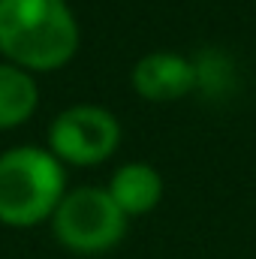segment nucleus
<instances>
[{
	"mask_svg": "<svg viewBox=\"0 0 256 259\" xmlns=\"http://www.w3.org/2000/svg\"><path fill=\"white\" fill-rule=\"evenodd\" d=\"M78 49L66 0H0V52L21 69H58Z\"/></svg>",
	"mask_w": 256,
	"mask_h": 259,
	"instance_id": "1",
	"label": "nucleus"
},
{
	"mask_svg": "<svg viewBox=\"0 0 256 259\" xmlns=\"http://www.w3.org/2000/svg\"><path fill=\"white\" fill-rule=\"evenodd\" d=\"M61 160L39 148H12L0 154V223L36 226L52 217L64 199Z\"/></svg>",
	"mask_w": 256,
	"mask_h": 259,
	"instance_id": "2",
	"label": "nucleus"
},
{
	"mask_svg": "<svg viewBox=\"0 0 256 259\" xmlns=\"http://www.w3.org/2000/svg\"><path fill=\"white\" fill-rule=\"evenodd\" d=\"M52 217L58 241L75 253H103L127 232V214L118 208L109 190L100 187L66 193Z\"/></svg>",
	"mask_w": 256,
	"mask_h": 259,
	"instance_id": "3",
	"label": "nucleus"
},
{
	"mask_svg": "<svg viewBox=\"0 0 256 259\" xmlns=\"http://www.w3.org/2000/svg\"><path fill=\"white\" fill-rule=\"evenodd\" d=\"M49 142L58 160L72 166H97L115 154L121 127L118 118L100 106H72L55 118Z\"/></svg>",
	"mask_w": 256,
	"mask_h": 259,
	"instance_id": "4",
	"label": "nucleus"
},
{
	"mask_svg": "<svg viewBox=\"0 0 256 259\" xmlns=\"http://www.w3.org/2000/svg\"><path fill=\"white\" fill-rule=\"evenodd\" d=\"M196 81H199L196 66L187 58L172 55V52L145 55L133 66V88L142 100H151V103L181 100L196 88Z\"/></svg>",
	"mask_w": 256,
	"mask_h": 259,
	"instance_id": "5",
	"label": "nucleus"
},
{
	"mask_svg": "<svg viewBox=\"0 0 256 259\" xmlns=\"http://www.w3.org/2000/svg\"><path fill=\"white\" fill-rule=\"evenodd\" d=\"M112 199L124 214H148L160 196H163V181L148 163H127L112 175Z\"/></svg>",
	"mask_w": 256,
	"mask_h": 259,
	"instance_id": "6",
	"label": "nucleus"
},
{
	"mask_svg": "<svg viewBox=\"0 0 256 259\" xmlns=\"http://www.w3.org/2000/svg\"><path fill=\"white\" fill-rule=\"evenodd\" d=\"M39 103L36 81L27 69L15 64H0V130L24 124Z\"/></svg>",
	"mask_w": 256,
	"mask_h": 259,
	"instance_id": "7",
	"label": "nucleus"
}]
</instances>
